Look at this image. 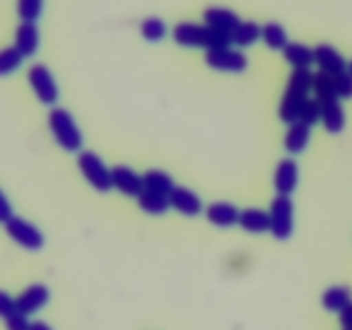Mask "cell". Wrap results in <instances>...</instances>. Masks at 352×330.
<instances>
[{"instance_id":"1","label":"cell","mask_w":352,"mask_h":330,"mask_svg":"<svg viewBox=\"0 0 352 330\" xmlns=\"http://www.w3.org/2000/svg\"><path fill=\"white\" fill-rule=\"evenodd\" d=\"M313 89V72L309 69H294L289 76L285 91L282 95L278 117L285 124H292L299 120L302 105L309 98V91Z\"/></svg>"},{"instance_id":"2","label":"cell","mask_w":352,"mask_h":330,"mask_svg":"<svg viewBox=\"0 0 352 330\" xmlns=\"http://www.w3.org/2000/svg\"><path fill=\"white\" fill-rule=\"evenodd\" d=\"M172 38L177 45L188 48H213L230 47L232 45V34L223 33V31L215 30L208 24H196V23H179L172 30Z\"/></svg>"},{"instance_id":"3","label":"cell","mask_w":352,"mask_h":330,"mask_svg":"<svg viewBox=\"0 0 352 330\" xmlns=\"http://www.w3.org/2000/svg\"><path fill=\"white\" fill-rule=\"evenodd\" d=\"M48 127L57 141L58 146L69 153H81L82 148V133L79 131L74 117L60 107H54L48 112Z\"/></svg>"},{"instance_id":"4","label":"cell","mask_w":352,"mask_h":330,"mask_svg":"<svg viewBox=\"0 0 352 330\" xmlns=\"http://www.w3.org/2000/svg\"><path fill=\"white\" fill-rule=\"evenodd\" d=\"M78 168L88 184L98 192H109L113 188L112 168L107 167L95 151H81L78 155Z\"/></svg>"},{"instance_id":"5","label":"cell","mask_w":352,"mask_h":330,"mask_svg":"<svg viewBox=\"0 0 352 330\" xmlns=\"http://www.w3.org/2000/svg\"><path fill=\"white\" fill-rule=\"evenodd\" d=\"M270 220L275 239L285 241L292 236L294 230V203L291 196L277 195L270 205Z\"/></svg>"},{"instance_id":"6","label":"cell","mask_w":352,"mask_h":330,"mask_svg":"<svg viewBox=\"0 0 352 330\" xmlns=\"http://www.w3.org/2000/svg\"><path fill=\"white\" fill-rule=\"evenodd\" d=\"M28 82L33 88L34 95L43 105H55L58 100V86L55 82V78L48 71L47 65L34 64L28 71Z\"/></svg>"},{"instance_id":"7","label":"cell","mask_w":352,"mask_h":330,"mask_svg":"<svg viewBox=\"0 0 352 330\" xmlns=\"http://www.w3.org/2000/svg\"><path fill=\"white\" fill-rule=\"evenodd\" d=\"M6 230L19 246L24 248V250L38 251L45 243L43 232H41L34 223L28 222L26 219H21V217L14 215L12 219L6 223Z\"/></svg>"},{"instance_id":"8","label":"cell","mask_w":352,"mask_h":330,"mask_svg":"<svg viewBox=\"0 0 352 330\" xmlns=\"http://www.w3.org/2000/svg\"><path fill=\"white\" fill-rule=\"evenodd\" d=\"M206 64L215 71L222 72H244L248 69V57L237 48L222 47L206 50Z\"/></svg>"},{"instance_id":"9","label":"cell","mask_w":352,"mask_h":330,"mask_svg":"<svg viewBox=\"0 0 352 330\" xmlns=\"http://www.w3.org/2000/svg\"><path fill=\"white\" fill-rule=\"evenodd\" d=\"M112 181L113 188L129 198H140L141 192L144 191L143 175H140L127 165H117L112 168Z\"/></svg>"},{"instance_id":"10","label":"cell","mask_w":352,"mask_h":330,"mask_svg":"<svg viewBox=\"0 0 352 330\" xmlns=\"http://www.w3.org/2000/svg\"><path fill=\"white\" fill-rule=\"evenodd\" d=\"M299 184V165L294 158L287 157L278 162L274 175L275 191L280 196H291Z\"/></svg>"},{"instance_id":"11","label":"cell","mask_w":352,"mask_h":330,"mask_svg":"<svg viewBox=\"0 0 352 330\" xmlns=\"http://www.w3.org/2000/svg\"><path fill=\"white\" fill-rule=\"evenodd\" d=\"M168 201H170V208L186 217H198L205 210L201 198L192 189L184 188V186H175V189L168 196Z\"/></svg>"},{"instance_id":"12","label":"cell","mask_w":352,"mask_h":330,"mask_svg":"<svg viewBox=\"0 0 352 330\" xmlns=\"http://www.w3.org/2000/svg\"><path fill=\"white\" fill-rule=\"evenodd\" d=\"M315 52V62L318 64L320 71H325L329 74L337 76L347 71L349 64L346 62L344 55L336 47L329 43H320L313 48Z\"/></svg>"},{"instance_id":"13","label":"cell","mask_w":352,"mask_h":330,"mask_svg":"<svg viewBox=\"0 0 352 330\" xmlns=\"http://www.w3.org/2000/svg\"><path fill=\"white\" fill-rule=\"evenodd\" d=\"M50 299V291L47 285L43 284H33L30 287L24 289L19 296L16 298V305L24 315H33V313L40 311Z\"/></svg>"},{"instance_id":"14","label":"cell","mask_w":352,"mask_h":330,"mask_svg":"<svg viewBox=\"0 0 352 330\" xmlns=\"http://www.w3.org/2000/svg\"><path fill=\"white\" fill-rule=\"evenodd\" d=\"M206 220L217 227H232L239 223L241 210L234 203L215 201L210 203L205 210Z\"/></svg>"},{"instance_id":"15","label":"cell","mask_w":352,"mask_h":330,"mask_svg":"<svg viewBox=\"0 0 352 330\" xmlns=\"http://www.w3.org/2000/svg\"><path fill=\"white\" fill-rule=\"evenodd\" d=\"M203 21H205V24H208V26L229 34H232L234 30L243 23L234 10L226 9V7H208V9L203 12Z\"/></svg>"},{"instance_id":"16","label":"cell","mask_w":352,"mask_h":330,"mask_svg":"<svg viewBox=\"0 0 352 330\" xmlns=\"http://www.w3.org/2000/svg\"><path fill=\"white\" fill-rule=\"evenodd\" d=\"M322 102V124L330 134H339L346 126V112H344L342 105H340L339 96H332V98L320 100Z\"/></svg>"},{"instance_id":"17","label":"cell","mask_w":352,"mask_h":330,"mask_svg":"<svg viewBox=\"0 0 352 330\" xmlns=\"http://www.w3.org/2000/svg\"><path fill=\"white\" fill-rule=\"evenodd\" d=\"M0 315L6 322L7 330H30L31 322L16 305V299L10 298L7 292L0 294Z\"/></svg>"},{"instance_id":"18","label":"cell","mask_w":352,"mask_h":330,"mask_svg":"<svg viewBox=\"0 0 352 330\" xmlns=\"http://www.w3.org/2000/svg\"><path fill=\"white\" fill-rule=\"evenodd\" d=\"M14 45L24 57H31V55L36 54L38 45H40V31H38L36 23L23 21L16 30Z\"/></svg>"},{"instance_id":"19","label":"cell","mask_w":352,"mask_h":330,"mask_svg":"<svg viewBox=\"0 0 352 330\" xmlns=\"http://www.w3.org/2000/svg\"><path fill=\"white\" fill-rule=\"evenodd\" d=\"M309 140H311V126L301 122V120H296L285 133L284 146L291 155H299L306 150Z\"/></svg>"},{"instance_id":"20","label":"cell","mask_w":352,"mask_h":330,"mask_svg":"<svg viewBox=\"0 0 352 330\" xmlns=\"http://www.w3.org/2000/svg\"><path fill=\"white\" fill-rule=\"evenodd\" d=\"M239 226L251 234H263L272 229L270 212L260 208H246L241 212Z\"/></svg>"},{"instance_id":"21","label":"cell","mask_w":352,"mask_h":330,"mask_svg":"<svg viewBox=\"0 0 352 330\" xmlns=\"http://www.w3.org/2000/svg\"><path fill=\"white\" fill-rule=\"evenodd\" d=\"M282 55L294 69H309L315 62L313 48L306 47L302 43H296V41H289L287 47L282 50Z\"/></svg>"},{"instance_id":"22","label":"cell","mask_w":352,"mask_h":330,"mask_svg":"<svg viewBox=\"0 0 352 330\" xmlns=\"http://www.w3.org/2000/svg\"><path fill=\"white\" fill-rule=\"evenodd\" d=\"M352 302V294L349 287H344V285H333L329 287L322 296V305L327 311L332 313H340L346 306H349Z\"/></svg>"},{"instance_id":"23","label":"cell","mask_w":352,"mask_h":330,"mask_svg":"<svg viewBox=\"0 0 352 330\" xmlns=\"http://www.w3.org/2000/svg\"><path fill=\"white\" fill-rule=\"evenodd\" d=\"M144 189L148 191L158 192V195L170 196V192L175 189L174 179L164 170H158V168H150V170L144 172Z\"/></svg>"},{"instance_id":"24","label":"cell","mask_w":352,"mask_h":330,"mask_svg":"<svg viewBox=\"0 0 352 330\" xmlns=\"http://www.w3.org/2000/svg\"><path fill=\"white\" fill-rule=\"evenodd\" d=\"M138 205L148 215H162V213L167 212L170 208V201H168V196L158 195V192L148 191L144 189L143 192L138 198Z\"/></svg>"},{"instance_id":"25","label":"cell","mask_w":352,"mask_h":330,"mask_svg":"<svg viewBox=\"0 0 352 330\" xmlns=\"http://www.w3.org/2000/svg\"><path fill=\"white\" fill-rule=\"evenodd\" d=\"M263 33V26H260L254 21H243L232 33V43L237 47H250L254 41H258Z\"/></svg>"},{"instance_id":"26","label":"cell","mask_w":352,"mask_h":330,"mask_svg":"<svg viewBox=\"0 0 352 330\" xmlns=\"http://www.w3.org/2000/svg\"><path fill=\"white\" fill-rule=\"evenodd\" d=\"M261 38H263L265 45L272 50H284L289 45V36L285 33L284 26L278 23H267L263 26V33H261Z\"/></svg>"},{"instance_id":"27","label":"cell","mask_w":352,"mask_h":330,"mask_svg":"<svg viewBox=\"0 0 352 330\" xmlns=\"http://www.w3.org/2000/svg\"><path fill=\"white\" fill-rule=\"evenodd\" d=\"M313 91H315L318 100H327L332 98V96H337L336 79H333V76L325 71H318L316 74H313Z\"/></svg>"},{"instance_id":"28","label":"cell","mask_w":352,"mask_h":330,"mask_svg":"<svg viewBox=\"0 0 352 330\" xmlns=\"http://www.w3.org/2000/svg\"><path fill=\"white\" fill-rule=\"evenodd\" d=\"M141 34H143L144 40L148 41H160L164 40L165 34H167V24L160 19V17H146V19L141 23L140 26Z\"/></svg>"},{"instance_id":"29","label":"cell","mask_w":352,"mask_h":330,"mask_svg":"<svg viewBox=\"0 0 352 330\" xmlns=\"http://www.w3.org/2000/svg\"><path fill=\"white\" fill-rule=\"evenodd\" d=\"M23 58L24 55L17 50L16 45L3 48L2 54H0V74L7 76L10 72L17 71L19 65L23 64Z\"/></svg>"},{"instance_id":"30","label":"cell","mask_w":352,"mask_h":330,"mask_svg":"<svg viewBox=\"0 0 352 330\" xmlns=\"http://www.w3.org/2000/svg\"><path fill=\"white\" fill-rule=\"evenodd\" d=\"M322 102L318 98H308L305 105H302L301 113H299V120L313 127L315 124L322 122Z\"/></svg>"},{"instance_id":"31","label":"cell","mask_w":352,"mask_h":330,"mask_svg":"<svg viewBox=\"0 0 352 330\" xmlns=\"http://www.w3.org/2000/svg\"><path fill=\"white\" fill-rule=\"evenodd\" d=\"M43 0H17V14L23 21L34 23L41 16Z\"/></svg>"},{"instance_id":"32","label":"cell","mask_w":352,"mask_h":330,"mask_svg":"<svg viewBox=\"0 0 352 330\" xmlns=\"http://www.w3.org/2000/svg\"><path fill=\"white\" fill-rule=\"evenodd\" d=\"M336 79V91L339 98L349 100L352 98V74L349 71L342 72V74L333 76Z\"/></svg>"},{"instance_id":"33","label":"cell","mask_w":352,"mask_h":330,"mask_svg":"<svg viewBox=\"0 0 352 330\" xmlns=\"http://www.w3.org/2000/svg\"><path fill=\"white\" fill-rule=\"evenodd\" d=\"M12 217H14V212L12 208H10L9 199H7L6 195H2V203H0V219H2L3 223H7Z\"/></svg>"},{"instance_id":"34","label":"cell","mask_w":352,"mask_h":330,"mask_svg":"<svg viewBox=\"0 0 352 330\" xmlns=\"http://www.w3.org/2000/svg\"><path fill=\"white\" fill-rule=\"evenodd\" d=\"M339 320L344 329H352V302L339 313Z\"/></svg>"},{"instance_id":"35","label":"cell","mask_w":352,"mask_h":330,"mask_svg":"<svg viewBox=\"0 0 352 330\" xmlns=\"http://www.w3.org/2000/svg\"><path fill=\"white\" fill-rule=\"evenodd\" d=\"M30 330H54V329H52L47 322H43V320H34V322H31Z\"/></svg>"},{"instance_id":"36","label":"cell","mask_w":352,"mask_h":330,"mask_svg":"<svg viewBox=\"0 0 352 330\" xmlns=\"http://www.w3.org/2000/svg\"><path fill=\"white\" fill-rule=\"evenodd\" d=\"M347 71H349V72H351V74H352V60L349 62V67H347Z\"/></svg>"},{"instance_id":"37","label":"cell","mask_w":352,"mask_h":330,"mask_svg":"<svg viewBox=\"0 0 352 330\" xmlns=\"http://www.w3.org/2000/svg\"><path fill=\"white\" fill-rule=\"evenodd\" d=\"M344 330H352V329H344Z\"/></svg>"}]
</instances>
